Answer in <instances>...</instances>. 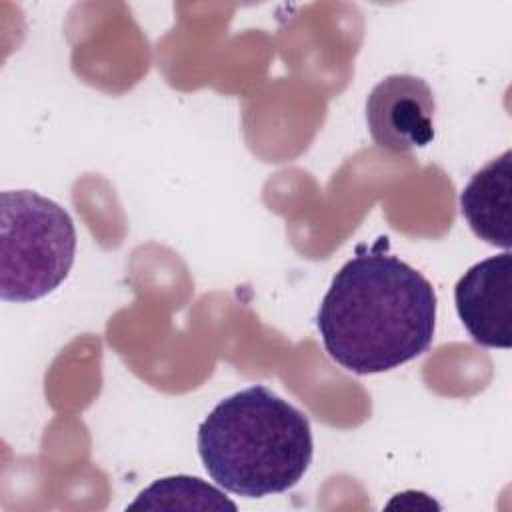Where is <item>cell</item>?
Instances as JSON below:
<instances>
[{
    "mask_svg": "<svg viewBox=\"0 0 512 512\" xmlns=\"http://www.w3.org/2000/svg\"><path fill=\"white\" fill-rule=\"evenodd\" d=\"M386 238L334 274L316 326L328 356L352 374H378L424 354L436 328V292Z\"/></svg>",
    "mask_w": 512,
    "mask_h": 512,
    "instance_id": "6da1fadb",
    "label": "cell"
},
{
    "mask_svg": "<svg viewBox=\"0 0 512 512\" xmlns=\"http://www.w3.org/2000/svg\"><path fill=\"white\" fill-rule=\"evenodd\" d=\"M196 446L210 478L246 498L296 486L314 452L308 416L260 384L220 400L200 422Z\"/></svg>",
    "mask_w": 512,
    "mask_h": 512,
    "instance_id": "7a4b0ae2",
    "label": "cell"
},
{
    "mask_svg": "<svg viewBox=\"0 0 512 512\" xmlns=\"http://www.w3.org/2000/svg\"><path fill=\"white\" fill-rule=\"evenodd\" d=\"M0 214V298L32 302L56 290L76 254L70 214L32 190H4Z\"/></svg>",
    "mask_w": 512,
    "mask_h": 512,
    "instance_id": "3957f363",
    "label": "cell"
},
{
    "mask_svg": "<svg viewBox=\"0 0 512 512\" xmlns=\"http://www.w3.org/2000/svg\"><path fill=\"white\" fill-rule=\"evenodd\" d=\"M434 94L424 78L390 74L366 98L372 140L390 152H410L434 140Z\"/></svg>",
    "mask_w": 512,
    "mask_h": 512,
    "instance_id": "277c9868",
    "label": "cell"
},
{
    "mask_svg": "<svg viewBox=\"0 0 512 512\" xmlns=\"http://www.w3.org/2000/svg\"><path fill=\"white\" fill-rule=\"evenodd\" d=\"M456 312L470 338L486 348L512 346V254L470 266L454 286Z\"/></svg>",
    "mask_w": 512,
    "mask_h": 512,
    "instance_id": "5b68a950",
    "label": "cell"
},
{
    "mask_svg": "<svg viewBox=\"0 0 512 512\" xmlns=\"http://www.w3.org/2000/svg\"><path fill=\"white\" fill-rule=\"evenodd\" d=\"M460 210L470 230L484 242L512 246V150L480 168L460 192Z\"/></svg>",
    "mask_w": 512,
    "mask_h": 512,
    "instance_id": "8992f818",
    "label": "cell"
},
{
    "mask_svg": "<svg viewBox=\"0 0 512 512\" xmlns=\"http://www.w3.org/2000/svg\"><path fill=\"white\" fill-rule=\"evenodd\" d=\"M236 510L216 486L194 476H170L144 488L128 510Z\"/></svg>",
    "mask_w": 512,
    "mask_h": 512,
    "instance_id": "52a82bcc",
    "label": "cell"
},
{
    "mask_svg": "<svg viewBox=\"0 0 512 512\" xmlns=\"http://www.w3.org/2000/svg\"><path fill=\"white\" fill-rule=\"evenodd\" d=\"M440 508V504H436L428 494L424 492H416V490H408V492H402V494H396L388 504L386 508Z\"/></svg>",
    "mask_w": 512,
    "mask_h": 512,
    "instance_id": "ba28073f",
    "label": "cell"
}]
</instances>
